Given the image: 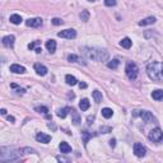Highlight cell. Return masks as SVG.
<instances>
[{
	"label": "cell",
	"mask_w": 163,
	"mask_h": 163,
	"mask_svg": "<svg viewBox=\"0 0 163 163\" xmlns=\"http://www.w3.org/2000/svg\"><path fill=\"white\" fill-rule=\"evenodd\" d=\"M148 77L158 83H163V62H152L147 68Z\"/></svg>",
	"instance_id": "cell-1"
},
{
	"label": "cell",
	"mask_w": 163,
	"mask_h": 163,
	"mask_svg": "<svg viewBox=\"0 0 163 163\" xmlns=\"http://www.w3.org/2000/svg\"><path fill=\"white\" fill-rule=\"evenodd\" d=\"M82 51H83V54L88 57V59L96 60V61H106V60H108V52L106 50L83 47Z\"/></svg>",
	"instance_id": "cell-2"
},
{
	"label": "cell",
	"mask_w": 163,
	"mask_h": 163,
	"mask_svg": "<svg viewBox=\"0 0 163 163\" xmlns=\"http://www.w3.org/2000/svg\"><path fill=\"white\" fill-rule=\"evenodd\" d=\"M8 150V153H5L4 149H0V161L2 162H13V161H18L19 159V154L15 153L11 150L10 152V148H5Z\"/></svg>",
	"instance_id": "cell-3"
},
{
	"label": "cell",
	"mask_w": 163,
	"mask_h": 163,
	"mask_svg": "<svg viewBox=\"0 0 163 163\" xmlns=\"http://www.w3.org/2000/svg\"><path fill=\"white\" fill-rule=\"evenodd\" d=\"M125 72H126V75H127V78H129L130 80H134L136 77H138V73H139V69L136 66V64L135 62H131L129 61L126 64V69H125Z\"/></svg>",
	"instance_id": "cell-4"
},
{
	"label": "cell",
	"mask_w": 163,
	"mask_h": 163,
	"mask_svg": "<svg viewBox=\"0 0 163 163\" xmlns=\"http://www.w3.org/2000/svg\"><path fill=\"white\" fill-rule=\"evenodd\" d=\"M149 140L153 142V143H161L163 140V131L159 129V127H157V129H153L152 131L149 133Z\"/></svg>",
	"instance_id": "cell-5"
},
{
	"label": "cell",
	"mask_w": 163,
	"mask_h": 163,
	"mask_svg": "<svg viewBox=\"0 0 163 163\" xmlns=\"http://www.w3.org/2000/svg\"><path fill=\"white\" fill-rule=\"evenodd\" d=\"M133 116H135V117H136V116H140V117H142L145 122H147V124L155 121L154 116L150 113L149 111H144V110H143V111H134V112H133Z\"/></svg>",
	"instance_id": "cell-6"
},
{
	"label": "cell",
	"mask_w": 163,
	"mask_h": 163,
	"mask_svg": "<svg viewBox=\"0 0 163 163\" xmlns=\"http://www.w3.org/2000/svg\"><path fill=\"white\" fill-rule=\"evenodd\" d=\"M57 36L61 37V38H68V40H72L77 37V31L75 30H65V31H61L57 33Z\"/></svg>",
	"instance_id": "cell-7"
},
{
	"label": "cell",
	"mask_w": 163,
	"mask_h": 163,
	"mask_svg": "<svg viewBox=\"0 0 163 163\" xmlns=\"http://www.w3.org/2000/svg\"><path fill=\"white\" fill-rule=\"evenodd\" d=\"M134 153H135L136 157H144L145 154H147V149H145V147L143 144L135 143L134 144Z\"/></svg>",
	"instance_id": "cell-8"
},
{
	"label": "cell",
	"mask_w": 163,
	"mask_h": 163,
	"mask_svg": "<svg viewBox=\"0 0 163 163\" xmlns=\"http://www.w3.org/2000/svg\"><path fill=\"white\" fill-rule=\"evenodd\" d=\"M26 26H27V27L37 28V27H40V26H42V19H41V18H32V19H27V21H26Z\"/></svg>",
	"instance_id": "cell-9"
},
{
	"label": "cell",
	"mask_w": 163,
	"mask_h": 163,
	"mask_svg": "<svg viewBox=\"0 0 163 163\" xmlns=\"http://www.w3.org/2000/svg\"><path fill=\"white\" fill-rule=\"evenodd\" d=\"M14 41H15V37L14 36H5V37H3V45L5 46V47H9V49H11L14 46Z\"/></svg>",
	"instance_id": "cell-10"
},
{
	"label": "cell",
	"mask_w": 163,
	"mask_h": 163,
	"mask_svg": "<svg viewBox=\"0 0 163 163\" xmlns=\"http://www.w3.org/2000/svg\"><path fill=\"white\" fill-rule=\"evenodd\" d=\"M36 140L40 143H43V144H47L51 140V136L47 135V134H43V133H38L36 135Z\"/></svg>",
	"instance_id": "cell-11"
},
{
	"label": "cell",
	"mask_w": 163,
	"mask_h": 163,
	"mask_svg": "<svg viewBox=\"0 0 163 163\" xmlns=\"http://www.w3.org/2000/svg\"><path fill=\"white\" fill-rule=\"evenodd\" d=\"M34 70H36V73L38 75H41V77H43V75L47 74V68H46L45 65H42V64H34Z\"/></svg>",
	"instance_id": "cell-12"
},
{
	"label": "cell",
	"mask_w": 163,
	"mask_h": 163,
	"mask_svg": "<svg viewBox=\"0 0 163 163\" xmlns=\"http://www.w3.org/2000/svg\"><path fill=\"white\" fill-rule=\"evenodd\" d=\"M10 72L14 74H23L26 72V68L22 65H18V64H13V65H10Z\"/></svg>",
	"instance_id": "cell-13"
},
{
	"label": "cell",
	"mask_w": 163,
	"mask_h": 163,
	"mask_svg": "<svg viewBox=\"0 0 163 163\" xmlns=\"http://www.w3.org/2000/svg\"><path fill=\"white\" fill-rule=\"evenodd\" d=\"M60 150H61V153H64V154H68V153H70L72 152V147L69 145L66 142H62V143H60Z\"/></svg>",
	"instance_id": "cell-14"
},
{
	"label": "cell",
	"mask_w": 163,
	"mask_h": 163,
	"mask_svg": "<svg viewBox=\"0 0 163 163\" xmlns=\"http://www.w3.org/2000/svg\"><path fill=\"white\" fill-rule=\"evenodd\" d=\"M69 112H72V108L70 107H64V108H60V110H57V116L61 119H65L66 117V115Z\"/></svg>",
	"instance_id": "cell-15"
},
{
	"label": "cell",
	"mask_w": 163,
	"mask_h": 163,
	"mask_svg": "<svg viewBox=\"0 0 163 163\" xmlns=\"http://www.w3.org/2000/svg\"><path fill=\"white\" fill-rule=\"evenodd\" d=\"M94 135H96V134H92V133H89V131H83V133H82V138H83L84 145H87V143L89 142V139H92Z\"/></svg>",
	"instance_id": "cell-16"
},
{
	"label": "cell",
	"mask_w": 163,
	"mask_h": 163,
	"mask_svg": "<svg viewBox=\"0 0 163 163\" xmlns=\"http://www.w3.org/2000/svg\"><path fill=\"white\" fill-rule=\"evenodd\" d=\"M46 49H47L51 54H52V52H55V50H56V42H55V40H49L47 42H46Z\"/></svg>",
	"instance_id": "cell-17"
},
{
	"label": "cell",
	"mask_w": 163,
	"mask_h": 163,
	"mask_svg": "<svg viewBox=\"0 0 163 163\" xmlns=\"http://www.w3.org/2000/svg\"><path fill=\"white\" fill-rule=\"evenodd\" d=\"M152 97H153V100H155V101H162L163 100V91L162 89L153 91Z\"/></svg>",
	"instance_id": "cell-18"
},
{
	"label": "cell",
	"mask_w": 163,
	"mask_h": 163,
	"mask_svg": "<svg viewBox=\"0 0 163 163\" xmlns=\"http://www.w3.org/2000/svg\"><path fill=\"white\" fill-rule=\"evenodd\" d=\"M120 45H121L124 49H130V47H131V45H133V41H131L129 37H125V38H122V40H121Z\"/></svg>",
	"instance_id": "cell-19"
},
{
	"label": "cell",
	"mask_w": 163,
	"mask_h": 163,
	"mask_svg": "<svg viewBox=\"0 0 163 163\" xmlns=\"http://www.w3.org/2000/svg\"><path fill=\"white\" fill-rule=\"evenodd\" d=\"M89 106H91V103H89V101L87 100V98H83V100L80 101V103H79V107H80L82 111H87V110L89 108Z\"/></svg>",
	"instance_id": "cell-20"
},
{
	"label": "cell",
	"mask_w": 163,
	"mask_h": 163,
	"mask_svg": "<svg viewBox=\"0 0 163 163\" xmlns=\"http://www.w3.org/2000/svg\"><path fill=\"white\" fill-rule=\"evenodd\" d=\"M72 116H73V124L74 125H79V122H80V116H79V113L77 112V111H75V110L74 108H72Z\"/></svg>",
	"instance_id": "cell-21"
},
{
	"label": "cell",
	"mask_w": 163,
	"mask_h": 163,
	"mask_svg": "<svg viewBox=\"0 0 163 163\" xmlns=\"http://www.w3.org/2000/svg\"><path fill=\"white\" fill-rule=\"evenodd\" d=\"M155 22V18L154 17H148V18H145L143 21L139 22V26H148V24H153Z\"/></svg>",
	"instance_id": "cell-22"
},
{
	"label": "cell",
	"mask_w": 163,
	"mask_h": 163,
	"mask_svg": "<svg viewBox=\"0 0 163 163\" xmlns=\"http://www.w3.org/2000/svg\"><path fill=\"white\" fill-rule=\"evenodd\" d=\"M9 21L13 23V24H21V22H22V17L18 15V14H13V15H10V18Z\"/></svg>",
	"instance_id": "cell-23"
},
{
	"label": "cell",
	"mask_w": 163,
	"mask_h": 163,
	"mask_svg": "<svg viewBox=\"0 0 163 163\" xmlns=\"http://www.w3.org/2000/svg\"><path fill=\"white\" fill-rule=\"evenodd\" d=\"M112 115H113V111H112V110L111 108H103L102 110V116H103V117L104 119H110V117H112Z\"/></svg>",
	"instance_id": "cell-24"
},
{
	"label": "cell",
	"mask_w": 163,
	"mask_h": 163,
	"mask_svg": "<svg viewBox=\"0 0 163 163\" xmlns=\"http://www.w3.org/2000/svg\"><path fill=\"white\" fill-rule=\"evenodd\" d=\"M65 80H66V83H68L69 85H75V84L78 83L77 78L73 77V75H66V77H65Z\"/></svg>",
	"instance_id": "cell-25"
},
{
	"label": "cell",
	"mask_w": 163,
	"mask_h": 163,
	"mask_svg": "<svg viewBox=\"0 0 163 163\" xmlns=\"http://www.w3.org/2000/svg\"><path fill=\"white\" fill-rule=\"evenodd\" d=\"M93 98H94V102L96 103L102 102V93L100 91H94V92H93Z\"/></svg>",
	"instance_id": "cell-26"
},
{
	"label": "cell",
	"mask_w": 163,
	"mask_h": 163,
	"mask_svg": "<svg viewBox=\"0 0 163 163\" xmlns=\"http://www.w3.org/2000/svg\"><path fill=\"white\" fill-rule=\"evenodd\" d=\"M119 65H120V61H119L117 59H113V60H111V61L107 62V66H108L110 69H117Z\"/></svg>",
	"instance_id": "cell-27"
},
{
	"label": "cell",
	"mask_w": 163,
	"mask_h": 163,
	"mask_svg": "<svg viewBox=\"0 0 163 163\" xmlns=\"http://www.w3.org/2000/svg\"><path fill=\"white\" fill-rule=\"evenodd\" d=\"M80 19L83 22H88L89 21V11L88 10H83L80 13Z\"/></svg>",
	"instance_id": "cell-28"
},
{
	"label": "cell",
	"mask_w": 163,
	"mask_h": 163,
	"mask_svg": "<svg viewBox=\"0 0 163 163\" xmlns=\"http://www.w3.org/2000/svg\"><path fill=\"white\" fill-rule=\"evenodd\" d=\"M68 61H70V62H82L80 59H79V56L78 55H74V54L68 56Z\"/></svg>",
	"instance_id": "cell-29"
},
{
	"label": "cell",
	"mask_w": 163,
	"mask_h": 163,
	"mask_svg": "<svg viewBox=\"0 0 163 163\" xmlns=\"http://www.w3.org/2000/svg\"><path fill=\"white\" fill-rule=\"evenodd\" d=\"M37 112H40V113H46V112H49V108L47 107H43V106H40V107H36L34 108Z\"/></svg>",
	"instance_id": "cell-30"
},
{
	"label": "cell",
	"mask_w": 163,
	"mask_h": 163,
	"mask_svg": "<svg viewBox=\"0 0 163 163\" xmlns=\"http://www.w3.org/2000/svg\"><path fill=\"white\" fill-rule=\"evenodd\" d=\"M21 152H23L24 154H30V153H36V150L32 148H23V149H21Z\"/></svg>",
	"instance_id": "cell-31"
},
{
	"label": "cell",
	"mask_w": 163,
	"mask_h": 163,
	"mask_svg": "<svg viewBox=\"0 0 163 163\" xmlns=\"http://www.w3.org/2000/svg\"><path fill=\"white\" fill-rule=\"evenodd\" d=\"M111 127H110V126H102L101 127V129H100V131L102 133V134H107V133H111Z\"/></svg>",
	"instance_id": "cell-32"
},
{
	"label": "cell",
	"mask_w": 163,
	"mask_h": 163,
	"mask_svg": "<svg viewBox=\"0 0 163 163\" xmlns=\"http://www.w3.org/2000/svg\"><path fill=\"white\" fill-rule=\"evenodd\" d=\"M104 5H107V7H115L116 0H104Z\"/></svg>",
	"instance_id": "cell-33"
},
{
	"label": "cell",
	"mask_w": 163,
	"mask_h": 163,
	"mask_svg": "<svg viewBox=\"0 0 163 163\" xmlns=\"http://www.w3.org/2000/svg\"><path fill=\"white\" fill-rule=\"evenodd\" d=\"M51 22H52V24H55V26H60V24H62V23H64L60 18H54Z\"/></svg>",
	"instance_id": "cell-34"
},
{
	"label": "cell",
	"mask_w": 163,
	"mask_h": 163,
	"mask_svg": "<svg viewBox=\"0 0 163 163\" xmlns=\"http://www.w3.org/2000/svg\"><path fill=\"white\" fill-rule=\"evenodd\" d=\"M38 43H40V41H34L33 43H30V45H28V49H30V50H33V49H34V46L38 45Z\"/></svg>",
	"instance_id": "cell-35"
},
{
	"label": "cell",
	"mask_w": 163,
	"mask_h": 163,
	"mask_svg": "<svg viewBox=\"0 0 163 163\" xmlns=\"http://www.w3.org/2000/svg\"><path fill=\"white\" fill-rule=\"evenodd\" d=\"M87 121H88V124L91 125L92 121H94V116H88V117H87Z\"/></svg>",
	"instance_id": "cell-36"
},
{
	"label": "cell",
	"mask_w": 163,
	"mask_h": 163,
	"mask_svg": "<svg viewBox=\"0 0 163 163\" xmlns=\"http://www.w3.org/2000/svg\"><path fill=\"white\" fill-rule=\"evenodd\" d=\"M47 126L50 127V129H51V127H52V130H55V129H56V126H55L54 124H52V122H49V124H47Z\"/></svg>",
	"instance_id": "cell-37"
},
{
	"label": "cell",
	"mask_w": 163,
	"mask_h": 163,
	"mask_svg": "<svg viewBox=\"0 0 163 163\" xmlns=\"http://www.w3.org/2000/svg\"><path fill=\"white\" fill-rule=\"evenodd\" d=\"M110 145H111V147H115V145H116V140H115V139H111V140H110Z\"/></svg>",
	"instance_id": "cell-38"
},
{
	"label": "cell",
	"mask_w": 163,
	"mask_h": 163,
	"mask_svg": "<svg viewBox=\"0 0 163 163\" xmlns=\"http://www.w3.org/2000/svg\"><path fill=\"white\" fill-rule=\"evenodd\" d=\"M79 88L82 89V88H87V84L85 83H82V82H80V83H79Z\"/></svg>",
	"instance_id": "cell-39"
},
{
	"label": "cell",
	"mask_w": 163,
	"mask_h": 163,
	"mask_svg": "<svg viewBox=\"0 0 163 163\" xmlns=\"http://www.w3.org/2000/svg\"><path fill=\"white\" fill-rule=\"evenodd\" d=\"M0 112H2V115H7V110H5V108H2V111H0Z\"/></svg>",
	"instance_id": "cell-40"
},
{
	"label": "cell",
	"mask_w": 163,
	"mask_h": 163,
	"mask_svg": "<svg viewBox=\"0 0 163 163\" xmlns=\"http://www.w3.org/2000/svg\"><path fill=\"white\" fill-rule=\"evenodd\" d=\"M8 120L11 121V122H14V117H13V116H8Z\"/></svg>",
	"instance_id": "cell-41"
},
{
	"label": "cell",
	"mask_w": 163,
	"mask_h": 163,
	"mask_svg": "<svg viewBox=\"0 0 163 163\" xmlns=\"http://www.w3.org/2000/svg\"><path fill=\"white\" fill-rule=\"evenodd\" d=\"M41 51H42V50H41V49H36V52H37V54H40Z\"/></svg>",
	"instance_id": "cell-42"
},
{
	"label": "cell",
	"mask_w": 163,
	"mask_h": 163,
	"mask_svg": "<svg viewBox=\"0 0 163 163\" xmlns=\"http://www.w3.org/2000/svg\"><path fill=\"white\" fill-rule=\"evenodd\" d=\"M88 2H94V0H88Z\"/></svg>",
	"instance_id": "cell-43"
}]
</instances>
